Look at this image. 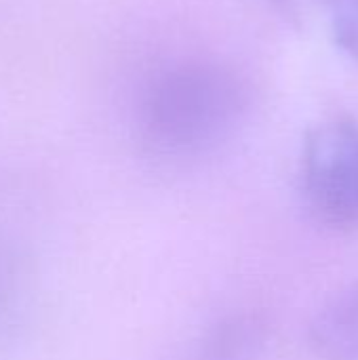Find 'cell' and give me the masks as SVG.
<instances>
[{
	"instance_id": "obj_1",
	"label": "cell",
	"mask_w": 358,
	"mask_h": 360,
	"mask_svg": "<svg viewBox=\"0 0 358 360\" xmlns=\"http://www.w3.org/2000/svg\"><path fill=\"white\" fill-rule=\"evenodd\" d=\"M249 91L215 61H184L160 72L139 103L141 141L165 158L200 156L226 141L243 120Z\"/></svg>"
},
{
	"instance_id": "obj_2",
	"label": "cell",
	"mask_w": 358,
	"mask_h": 360,
	"mask_svg": "<svg viewBox=\"0 0 358 360\" xmlns=\"http://www.w3.org/2000/svg\"><path fill=\"white\" fill-rule=\"evenodd\" d=\"M304 194L314 217L338 232L358 230V120L333 118L304 143Z\"/></svg>"
},
{
	"instance_id": "obj_3",
	"label": "cell",
	"mask_w": 358,
	"mask_h": 360,
	"mask_svg": "<svg viewBox=\"0 0 358 360\" xmlns=\"http://www.w3.org/2000/svg\"><path fill=\"white\" fill-rule=\"evenodd\" d=\"M308 338L321 360H358V281L323 302Z\"/></svg>"
},
{
	"instance_id": "obj_4",
	"label": "cell",
	"mask_w": 358,
	"mask_h": 360,
	"mask_svg": "<svg viewBox=\"0 0 358 360\" xmlns=\"http://www.w3.org/2000/svg\"><path fill=\"white\" fill-rule=\"evenodd\" d=\"M255 329L249 319L224 321L205 338L192 360H241L255 338Z\"/></svg>"
},
{
	"instance_id": "obj_5",
	"label": "cell",
	"mask_w": 358,
	"mask_h": 360,
	"mask_svg": "<svg viewBox=\"0 0 358 360\" xmlns=\"http://www.w3.org/2000/svg\"><path fill=\"white\" fill-rule=\"evenodd\" d=\"M329 15L335 42L358 59V0H331Z\"/></svg>"
}]
</instances>
